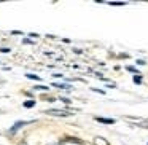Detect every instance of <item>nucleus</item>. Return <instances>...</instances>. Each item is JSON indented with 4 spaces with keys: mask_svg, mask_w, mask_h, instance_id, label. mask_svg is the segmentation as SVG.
Instances as JSON below:
<instances>
[{
    "mask_svg": "<svg viewBox=\"0 0 148 145\" xmlns=\"http://www.w3.org/2000/svg\"><path fill=\"white\" fill-rule=\"evenodd\" d=\"M45 113L46 115H53V116H70L73 112H65V110H59V109H49Z\"/></svg>",
    "mask_w": 148,
    "mask_h": 145,
    "instance_id": "1",
    "label": "nucleus"
},
{
    "mask_svg": "<svg viewBox=\"0 0 148 145\" xmlns=\"http://www.w3.org/2000/svg\"><path fill=\"white\" fill-rule=\"evenodd\" d=\"M26 124H29V123H27V121H16V123H14V124L10 128V134H16V132L19 131L21 128H24Z\"/></svg>",
    "mask_w": 148,
    "mask_h": 145,
    "instance_id": "2",
    "label": "nucleus"
},
{
    "mask_svg": "<svg viewBox=\"0 0 148 145\" xmlns=\"http://www.w3.org/2000/svg\"><path fill=\"white\" fill-rule=\"evenodd\" d=\"M96 121L103 123V124H115V120L113 118H103V116H96Z\"/></svg>",
    "mask_w": 148,
    "mask_h": 145,
    "instance_id": "3",
    "label": "nucleus"
},
{
    "mask_svg": "<svg viewBox=\"0 0 148 145\" xmlns=\"http://www.w3.org/2000/svg\"><path fill=\"white\" fill-rule=\"evenodd\" d=\"M94 144H96V145H110L103 137H96V139H94Z\"/></svg>",
    "mask_w": 148,
    "mask_h": 145,
    "instance_id": "4",
    "label": "nucleus"
},
{
    "mask_svg": "<svg viewBox=\"0 0 148 145\" xmlns=\"http://www.w3.org/2000/svg\"><path fill=\"white\" fill-rule=\"evenodd\" d=\"M53 86L59 88V89H70V85L67 83H53Z\"/></svg>",
    "mask_w": 148,
    "mask_h": 145,
    "instance_id": "5",
    "label": "nucleus"
},
{
    "mask_svg": "<svg viewBox=\"0 0 148 145\" xmlns=\"http://www.w3.org/2000/svg\"><path fill=\"white\" fill-rule=\"evenodd\" d=\"M23 105L26 107V109H32V107L35 105V100H26V102H24Z\"/></svg>",
    "mask_w": 148,
    "mask_h": 145,
    "instance_id": "6",
    "label": "nucleus"
},
{
    "mask_svg": "<svg viewBox=\"0 0 148 145\" xmlns=\"http://www.w3.org/2000/svg\"><path fill=\"white\" fill-rule=\"evenodd\" d=\"M126 70H129V72H134L135 75H140V72H138L135 67H132V65H127V67H126Z\"/></svg>",
    "mask_w": 148,
    "mask_h": 145,
    "instance_id": "7",
    "label": "nucleus"
},
{
    "mask_svg": "<svg viewBox=\"0 0 148 145\" xmlns=\"http://www.w3.org/2000/svg\"><path fill=\"white\" fill-rule=\"evenodd\" d=\"M132 80H134L135 85H140L142 83V77H140V75H134V78H132Z\"/></svg>",
    "mask_w": 148,
    "mask_h": 145,
    "instance_id": "8",
    "label": "nucleus"
},
{
    "mask_svg": "<svg viewBox=\"0 0 148 145\" xmlns=\"http://www.w3.org/2000/svg\"><path fill=\"white\" fill-rule=\"evenodd\" d=\"M26 77H27V78H30V80H37V81H40V77H37V75H34V74H26Z\"/></svg>",
    "mask_w": 148,
    "mask_h": 145,
    "instance_id": "9",
    "label": "nucleus"
},
{
    "mask_svg": "<svg viewBox=\"0 0 148 145\" xmlns=\"http://www.w3.org/2000/svg\"><path fill=\"white\" fill-rule=\"evenodd\" d=\"M110 5H113V7H123V5H126L124 2H110Z\"/></svg>",
    "mask_w": 148,
    "mask_h": 145,
    "instance_id": "10",
    "label": "nucleus"
},
{
    "mask_svg": "<svg viewBox=\"0 0 148 145\" xmlns=\"http://www.w3.org/2000/svg\"><path fill=\"white\" fill-rule=\"evenodd\" d=\"M37 91H48V86H42V85H38V86H35Z\"/></svg>",
    "mask_w": 148,
    "mask_h": 145,
    "instance_id": "11",
    "label": "nucleus"
},
{
    "mask_svg": "<svg viewBox=\"0 0 148 145\" xmlns=\"http://www.w3.org/2000/svg\"><path fill=\"white\" fill-rule=\"evenodd\" d=\"M59 99H61L64 104H70V99H67V97H59Z\"/></svg>",
    "mask_w": 148,
    "mask_h": 145,
    "instance_id": "12",
    "label": "nucleus"
},
{
    "mask_svg": "<svg viewBox=\"0 0 148 145\" xmlns=\"http://www.w3.org/2000/svg\"><path fill=\"white\" fill-rule=\"evenodd\" d=\"M23 43H24V45H30V43H34V42H32V40H29V38H24Z\"/></svg>",
    "mask_w": 148,
    "mask_h": 145,
    "instance_id": "13",
    "label": "nucleus"
},
{
    "mask_svg": "<svg viewBox=\"0 0 148 145\" xmlns=\"http://www.w3.org/2000/svg\"><path fill=\"white\" fill-rule=\"evenodd\" d=\"M0 51L2 53H10V48H0Z\"/></svg>",
    "mask_w": 148,
    "mask_h": 145,
    "instance_id": "14",
    "label": "nucleus"
},
{
    "mask_svg": "<svg viewBox=\"0 0 148 145\" xmlns=\"http://www.w3.org/2000/svg\"><path fill=\"white\" fill-rule=\"evenodd\" d=\"M18 145H27V142H26V140H23V142H19Z\"/></svg>",
    "mask_w": 148,
    "mask_h": 145,
    "instance_id": "15",
    "label": "nucleus"
}]
</instances>
